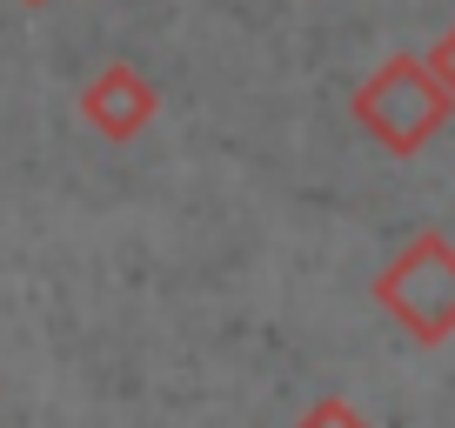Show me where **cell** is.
I'll return each mask as SVG.
<instances>
[{"label":"cell","instance_id":"3957f363","mask_svg":"<svg viewBox=\"0 0 455 428\" xmlns=\"http://www.w3.org/2000/svg\"><path fill=\"white\" fill-rule=\"evenodd\" d=\"M155 107H161L155 81H148L141 67H128V60H108V67L81 87V115H87V128H94L100 141H134V134L155 121Z\"/></svg>","mask_w":455,"mask_h":428},{"label":"cell","instance_id":"5b68a950","mask_svg":"<svg viewBox=\"0 0 455 428\" xmlns=\"http://www.w3.org/2000/svg\"><path fill=\"white\" fill-rule=\"evenodd\" d=\"M422 60H428V74H435V81L449 87V100H455V28H442V41L428 47Z\"/></svg>","mask_w":455,"mask_h":428},{"label":"cell","instance_id":"277c9868","mask_svg":"<svg viewBox=\"0 0 455 428\" xmlns=\"http://www.w3.org/2000/svg\"><path fill=\"white\" fill-rule=\"evenodd\" d=\"M295 428H375V422H369V415H362V408H348V401H341V395H328V401H315V408L301 415Z\"/></svg>","mask_w":455,"mask_h":428},{"label":"cell","instance_id":"7a4b0ae2","mask_svg":"<svg viewBox=\"0 0 455 428\" xmlns=\"http://www.w3.org/2000/svg\"><path fill=\"white\" fill-rule=\"evenodd\" d=\"M375 301L388 308V321H395L409 342H422V348L449 342L455 335V248H449V234H435V228L415 234V242L375 274Z\"/></svg>","mask_w":455,"mask_h":428},{"label":"cell","instance_id":"8992f818","mask_svg":"<svg viewBox=\"0 0 455 428\" xmlns=\"http://www.w3.org/2000/svg\"><path fill=\"white\" fill-rule=\"evenodd\" d=\"M28 7H41V0H28Z\"/></svg>","mask_w":455,"mask_h":428},{"label":"cell","instance_id":"6da1fadb","mask_svg":"<svg viewBox=\"0 0 455 428\" xmlns=\"http://www.w3.org/2000/svg\"><path fill=\"white\" fill-rule=\"evenodd\" d=\"M455 100L449 87L428 74V60L415 54H388L369 81L355 87V121L388 147V155H422L442 128H449Z\"/></svg>","mask_w":455,"mask_h":428}]
</instances>
